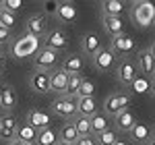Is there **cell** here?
<instances>
[{
	"label": "cell",
	"mask_w": 155,
	"mask_h": 145,
	"mask_svg": "<svg viewBox=\"0 0 155 145\" xmlns=\"http://www.w3.org/2000/svg\"><path fill=\"white\" fill-rule=\"evenodd\" d=\"M41 50V37H33V35H23L19 37L12 44V54L17 58H27V56H35L37 52Z\"/></svg>",
	"instance_id": "cell-1"
},
{
	"label": "cell",
	"mask_w": 155,
	"mask_h": 145,
	"mask_svg": "<svg viewBox=\"0 0 155 145\" xmlns=\"http://www.w3.org/2000/svg\"><path fill=\"white\" fill-rule=\"evenodd\" d=\"M128 104H130V96L128 93H114V96H110L104 102V110L110 116H116L120 112L128 110Z\"/></svg>",
	"instance_id": "cell-2"
},
{
	"label": "cell",
	"mask_w": 155,
	"mask_h": 145,
	"mask_svg": "<svg viewBox=\"0 0 155 145\" xmlns=\"http://www.w3.org/2000/svg\"><path fill=\"white\" fill-rule=\"evenodd\" d=\"M52 112L54 114H58L62 118H71L77 114V99H72V97H58L54 104H52Z\"/></svg>",
	"instance_id": "cell-3"
},
{
	"label": "cell",
	"mask_w": 155,
	"mask_h": 145,
	"mask_svg": "<svg viewBox=\"0 0 155 145\" xmlns=\"http://www.w3.org/2000/svg\"><path fill=\"white\" fill-rule=\"evenodd\" d=\"M153 19H155V6L151 2H139L134 6V21L139 25L147 27V25L153 23Z\"/></svg>",
	"instance_id": "cell-4"
},
{
	"label": "cell",
	"mask_w": 155,
	"mask_h": 145,
	"mask_svg": "<svg viewBox=\"0 0 155 145\" xmlns=\"http://www.w3.org/2000/svg\"><path fill=\"white\" fill-rule=\"evenodd\" d=\"M116 72H118V79H120L122 85H132L137 81V66H134V62L128 60V58L120 60Z\"/></svg>",
	"instance_id": "cell-5"
},
{
	"label": "cell",
	"mask_w": 155,
	"mask_h": 145,
	"mask_svg": "<svg viewBox=\"0 0 155 145\" xmlns=\"http://www.w3.org/2000/svg\"><path fill=\"white\" fill-rule=\"evenodd\" d=\"M56 60H58V54H56L54 50L41 48L35 54V71H46V72H48L50 69L56 64Z\"/></svg>",
	"instance_id": "cell-6"
},
{
	"label": "cell",
	"mask_w": 155,
	"mask_h": 145,
	"mask_svg": "<svg viewBox=\"0 0 155 145\" xmlns=\"http://www.w3.org/2000/svg\"><path fill=\"white\" fill-rule=\"evenodd\" d=\"M29 85L37 93H48L50 91V72L46 71H33L29 77Z\"/></svg>",
	"instance_id": "cell-7"
},
{
	"label": "cell",
	"mask_w": 155,
	"mask_h": 145,
	"mask_svg": "<svg viewBox=\"0 0 155 145\" xmlns=\"http://www.w3.org/2000/svg\"><path fill=\"white\" fill-rule=\"evenodd\" d=\"M17 118L11 116V114H6V116H2L0 118V139H6L8 143L17 139Z\"/></svg>",
	"instance_id": "cell-8"
},
{
	"label": "cell",
	"mask_w": 155,
	"mask_h": 145,
	"mask_svg": "<svg viewBox=\"0 0 155 145\" xmlns=\"http://www.w3.org/2000/svg\"><path fill=\"white\" fill-rule=\"evenodd\" d=\"M68 46V37H66V33L62 31V29H54V31H50L48 39H46V48L50 50H62Z\"/></svg>",
	"instance_id": "cell-9"
},
{
	"label": "cell",
	"mask_w": 155,
	"mask_h": 145,
	"mask_svg": "<svg viewBox=\"0 0 155 145\" xmlns=\"http://www.w3.org/2000/svg\"><path fill=\"white\" fill-rule=\"evenodd\" d=\"M77 114L91 118L93 114H97V102L95 97H79L77 99Z\"/></svg>",
	"instance_id": "cell-10"
},
{
	"label": "cell",
	"mask_w": 155,
	"mask_h": 145,
	"mask_svg": "<svg viewBox=\"0 0 155 145\" xmlns=\"http://www.w3.org/2000/svg\"><path fill=\"white\" fill-rule=\"evenodd\" d=\"M132 48H134V42H132V37L128 35H116V37H112V54L114 52H118V54H128V52H132Z\"/></svg>",
	"instance_id": "cell-11"
},
{
	"label": "cell",
	"mask_w": 155,
	"mask_h": 145,
	"mask_svg": "<svg viewBox=\"0 0 155 145\" xmlns=\"http://www.w3.org/2000/svg\"><path fill=\"white\" fill-rule=\"evenodd\" d=\"M101 50V39L97 33L93 31H89V33H85L83 35V52L87 56H95L97 52Z\"/></svg>",
	"instance_id": "cell-12"
},
{
	"label": "cell",
	"mask_w": 155,
	"mask_h": 145,
	"mask_svg": "<svg viewBox=\"0 0 155 145\" xmlns=\"http://www.w3.org/2000/svg\"><path fill=\"white\" fill-rule=\"evenodd\" d=\"M56 17L62 23H72L77 19V6L72 2H60L58 8H56Z\"/></svg>",
	"instance_id": "cell-13"
},
{
	"label": "cell",
	"mask_w": 155,
	"mask_h": 145,
	"mask_svg": "<svg viewBox=\"0 0 155 145\" xmlns=\"http://www.w3.org/2000/svg\"><path fill=\"white\" fill-rule=\"evenodd\" d=\"M93 62H95V66L99 71H112L114 69V54L110 52V50H99L95 56H93Z\"/></svg>",
	"instance_id": "cell-14"
},
{
	"label": "cell",
	"mask_w": 155,
	"mask_h": 145,
	"mask_svg": "<svg viewBox=\"0 0 155 145\" xmlns=\"http://www.w3.org/2000/svg\"><path fill=\"white\" fill-rule=\"evenodd\" d=\"M66 79H68V75L58 69V71H54L50 75V91H58V93H64L66 91Z\"/></svg>",
	"instance_id": "cell-15"
},
{
	"label": "cell",
	"mask_w": 155,
	"mask_h": 145,
	"mask_svg": "<svg viewBox=\"0 0 155 145\" xmlns=\"http://www.w3.org/2000/svg\"><path fill=\"white\" fill-rule=\"evenodd\" d=\"M48 122H50V114L41 112V110H33L27 114V124L33 126V129H48Z\"/></svg>",
	"instance_id": "cell-16"
},
{
	"label": "cell",
	"mask_w": 155,
	"mask_h": 145,
	"mask_svg": "<svg viewBox=\"0 0 155 145\" xmlns=\"http://www.w3.org/2000/svg\"><path fill=\"white\" fill-rule=\"evenodd\" d=\"M0 106L4 110H12L17 106V96L11 85H0Z\"/></svg>",
	"instance_id": "cell-17"
},
{
	"label": "cell",
	"mask_w": 155,
	"mask_h": 145,
	"mask_svg": "<svg viewBox=\"0 0 155 145\" xmlns=\"http://www.w3.org/2000/svg\"><path fill=\"white\" fill-rule=\"evenodd\" d=\"M114 118H116V129H118V131H124V133H130V129L134 126V122H137L130 110L120 112V114H116Z\"/></svg>",
	"instance_id": "cell-18"
},
{
	"label": "cell",
	"mask_w": 155,
	"mask_h": 145,
	"mask_svg": "<svg viewBox=\"0 0 155 145\" xmlns=\"http://www.w3.org/2000/svg\"><path fill=\"white\" fill-rule=\"evenodd\" d=\"M104 27H106V31L112 37L124 33V23H122L120 17H104Z\"/></svg>",
	"instance_id": "cell-19"
},
{
	"label": "cell",
	"mask_w": 155,
	"mask_h": 145,
	"mask_svg": "<svg viewBox=\"0 0 155 145\" xmlns=\"http://www.w3.org/2000/svg\"><path fill=\"white\" fill-rule=\"evenodd\" d=\"M139 64H141V71L145 75H153L155 71V58H153V50H143L139 54Z\"/></svg>",
	"instance_id": "cell-20"
},
{
	"label": "cell",
	"mask_w": 155,
	"mask_h": 145,
	"mask_svg": "<svg viewBox=\"0 0 155 145\" xmlns=\"http://www.w3.org/2000/svg\"><path fill=\"white\" fill-rule=\"evenodd\" d=\"M27 31H29V35H33V37L44 35V31H46V21H44V17H41V15L31 17L29 23H27Z\"/></svg>",
	"instance_id": "cell-21"
},
{
	"label": "cell",
	"mask_w": 155,
	"mask_h": 145,
	"mask_svg": "<svg viewBox=\"0 0 155 145\" xmlns=\"http://www.w3.org/2000/svg\"><path fill=\"white\" fill-rule=\"evenodd\" d=\"M81 69H83V60H81V56L71 54V56H66V60L62 62V71L66 72V75H79Z\"/></svg>",
	"instance_id": "cell-22"
},
{
	"label": "cell",
	"mask_w": 155,
	"mask_h": 145,
	"mask_svg": "<svg viewBox=\"0 0 155 145\" xmlns=\"http://www.w3.org/2000/svg\"><path fill=\"white\" fill-rule=\"evenodd\" d=\"M89 124H91V133L95 135H101L104 131L110 129V120L106 118V114H93L89 118Z\"/></svg>",
	"instance_id": "cell-23"
},
{
	"label": "cell",
	"mask_w": 155,
	"mask_h": 145,
	"mask_svg": "<svg viewBox=\"0 0 155 145\" xmlns=\"http://www.w3.org/2000/svg\"><path fill=\"white\" fill-rule=\"evenodd\" d=\"M35 137H37V131L33 129V126H29L27 122L17 126V139H19V141H25V143H33V139H35Z\"/></svg>",
	"instance_id": "cell-24"
},
{
	"label": "cell",
	"mask_w": 155,
	"mask_h": 145,
	"mask_svg": "<svg viewBox=\"0 0 155 145\" xmlns=\"http://www.w3.org/2000/svg\"><path fill=\"white\" fill-rule=\"evenodd\" d=\"M101 8H104V17H120V12L124 11V4L120 0H106Z\"/></svg>",
	"instance_id": "cell-25"
},
{
	"label": "cell",
	"mask_w": 155,
	"mask_h": 145,
	"mask_svg": "<svg viewBox=\"0 0 155 145\" xmlns=\"http://www.w3.org/2000/svg\"><path fill=\"white\" fill-rule=\"evenodd\" d=\"M60 139H62V143H68V145H74V143H77L79 135H77V131H74L72 122H66V124L60 129Z\"/></svg>",
	"instance_id": "cell-26"
},
{
	"label": "cell",
	"mask_w": 155,
	"mask_h": 145,
	"mask_svg": "<svg viewBox=\"0 0 155 145\" xmlns=\"http://www.w3.org/2000/svg\"><path fill=\"white\" fill-rule=\"evenodd\" d=\"M130 135L134 141H147L149 137H151V133H149V126L147 124H143V122H134V126L130 129Z\"/></svg>",
	"instance_id": "cell-27"
},
{
	"label": "cell",
	"mask_w": 155,
	"mask_h": 145,
	"mask_svg": "<svg viewBox=\"0 0 155 145\" xmlns=\"http://www.w3.org/2000/svg\"><path fill=\"white\" fill-rule=\"evenodd\" d=\"M72 126H74V131H77L79 137L91 135V124H89V118H85V116H77V118L72 120Z\"/></svg>",
	"instance_id": "cell-28"
},
{
	"label": "cell",
	"mask_w": 155,
	"mask_h": 145,
	"mask_svg": "<svg viewBox=\"0 0 155 145\" xmlns=\"http://www.w3.org/2000/svg\"><path fill=\"white\" fill-rule=\"evenodd\" d=\"M81 75H68V79H66V97H74L79 93V85H81Z\"/></svg>",
	"instance_id": "cell-29"
},
{
	"label": "cell",
	"mask_w": 155,
	"mask_h": 145,
	"mask_svg": "<svg viewBox=\"0 0 155 145\" xmlns=\"http://www.w3.org/2000/svg\"><path fill=\"white\" fill-rule=\"evenodd\" d=\"M35 139H37L39 145H56L58 143V141H56V133H54L52 129H41Z\"/></svg>",
	"instance_id": "cell-30"
},
{
	"label": "cell",
	"mask_w": 155,
	"mask_h": 145,
	"mask_svg": "<svg viewBox=\"0 0 155 145\" xmlns=\"http://www.w3.org/2000/svg\"><path fill=\"white\" fill-rule=\"evenodd\" d=\"M93 93H95V83H93L91 79H83L81 85H79L77 97H93Z\"/></svg>",
	"instance_id": "cell-31"
},
{
	"label": "cell",
	"mask_w": 155,
	"mask_h": 145,
	"mask_svg": "<svg viewBox=\"0 0 155 145\" xmlns=\"http://www.w3.org/2000/svg\"><path fill=\"white\" fill-rule=\"evenodd\" d=\"M97 141L99 145H114L118 141V135H116V129H107L101 135H97Z\"/></svg>",
	"instance_id": "cell-32"
},
{
	"label": "cell",
	"mask_w": 155,
	"mask_h": 145,
	"mask_svg": "<svg viewBox=\"0 0 155 145\" xmlns=\"http://www.w3.org/2000/svg\"><path fill=\"white\" fill-rule=\"evenodd\" d=\"M0 25L4 27V29H11L12 25H15V17H12V12H8V11H0Z\"/></svg>",
	"instance_id": "cell-33"
},
{
	"label": "cell",
	"mask_w": 155,
	"mask_h": 145,
	"mask_svg": "<svg viewBox=\"0 0 155 145\" xmlns=\"http://www.w3.org/2000/svg\"><path fill=\"white\" fill-rule=\"evenodd\" d=\"M0 4L4 6V11H8V12H11V11H19V8L23 6V2H21V0H2Z\"/></svg>",
	"instance_id": "cell-34"
},
{
	"label": "cell",
	"mask_w": 155,
	"mask_h": 145,
	"mask_svg": "<svg viewBox=\"0 0 155 145\" xmlns=\"http://www.w3.org/2000/svg\"><path fill=\"white\" fill-rule=\"evenodd\" d=\"M8 39H11V29H4L0 25V44H8Z\"/></svg>",
	"instance_id": "cell-35"
},
{
	"label": "cell",
	"mask_w": 155,
	"mask_h": 145,
	"mask_svg": "<svg viewBox=\"0 0 155 145\" xmlns=\"http://www.w3.org/2000/svg\"><path fill=\"white\" fill-rule=\"evenodd\" d=\"M74 145H95V139H93L91 135H87V137H79Z\"/></svg>",
	"instance_id": "cell-36"
},
{
	"label": "cell",
	"mask_w": 155,
	"mask_h": 145,
	"mask_svg": "<svg viewBox=\"0 0 155 145\" xmlns=\"http://www.w3.org/2000/svg\"><path fill=\"white\" fill-rule=\"evenodd\" d=\"M58 4H60V2H46L44 6H46V11H48V12H56V8H58Z\"/></svg>",
	"instance_id": "cell-37"
},
{
	"label": "cell",
	"mask_w": 155,
	"mask_h": 145,
	"mask_svg": "<svg viewBox=\"0 0 155 145\" xmlns=\"http://www.w3.org/2000/svg\"><path fill=\"white\" fill-rule=\"evenodd\" d=\"M4 66H6V56H4V54L0 52V72L4 71Z\"/></svg>",
	"instance_id": "cell-38"
},
{
	"label": "cell",
	"mask_w": 155,
	"mask_h": 145,
	"mask_svg": "<svg viewBox=\"0 0 155 145\" xmlns=\"http://www.w3.org/2000/svg\"><path fill=\"white\" fill-rule=\"evenodd\" d=\"M8 145H33V143H25V141H19V139H15V141H11Z\"/></svg>",
	"instance_id": "cell-39"
},
{
	"label": "cell",
	"mask_w": 155,
	"mask_h": 145,
	"mask_svg": "<svg viewBox=\"0 0 155 145\" xmlns=\"http://www.w3.org/2000/svg\"><path fill=\"white\" fill-rule=\"evenodd\" d=\"M114 145H128V143H126V141H122V139H118V141H116Z\"/></svg>",
	"instance_id": "cell-40"
},
{
	"label": "cell",
	"mask_w": 155,
	"mask_h": 145,
	"mask_svg": "<svg viewBox=\"0 0 155 145\" xmlns=\"http://www.w3.org/2000/svg\"><path fill=\"white\" fill-rule=\"evenodd\" d=\"M56 145H68V143H62V141H60V143H56Z\"/></svg>",
	"instance_id": "cell-41"
}]
</instances>
